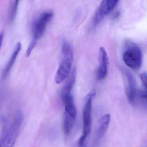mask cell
<instances>
[{
	"label": "cell",
	"instance_id": "6da1fadb",
	"mask_svg": "<svg viewBox=\"0 0 147 147\" xmlns=\"http://www.w3.org/2000/svg\"><path fill=\"white\" fill-rule=\"evenodd\" d=\"M53 15V13L51 11H46L41 13L34 21L32 27V40L26 51V57L30 55L38 41L44 34L46 27L52 20Z\"/></svg>",
	"mask_w": 147,
	"mask_h": 147
},
{
	"label": "cell",
	"instance_id": "7a4b0ae2",
	"mask_svg": "<svg viewBox=\"0 0 147 147\" xmlns=\"http://www.w3.org/2000/svg\"><path fill=\"white\" fill-rule=\"evenodd\" d=\"M95 95V91L92 90L85 98L83 109V130L78 142L79 147H87L88 138L92 128V105Z\"/></svg>",
	"mask_w": 147,
	"mask_h": 147
},
{
	"label": "cell",
	"instance_id": "3957f363",
	"mask_svg": "<svg viewBox=\"0 0 147 147\" xmlns=\"http://www.w3.org/2000/svg\"><path fill=\"white\" fill-rule=\"evenodd\" d=\"M61 51L63 58L55 76V82L60 84L67 77L71 71L73 61V52L70 44L67 40H63Z\"/></svg>",
	"mask_w": 147,
	"mask_h": 147
},
{
	"label": "cell",
	"instance_id": "277c9868",
	"mask_svg": "<svg viewBox=\"0 0 147 147\" xmlns=\"http://www.w3.org/2000/svg\"><path fill=\"white\" fill-rule=\"evenodd\" d=\"M123 58L128 67L132 69H138L142 62V54L141 49L132 42L127 43L123 53Z\"/></svg>",
	"mask_w": 147,
	"mask_h": 147
},
{
	"label": "cell",
	"instance_id": "5b68a950",
	"mask_svg": "<svg viewBox=\"0 0 147 147\" xmlns=\"http://www.w3.org/2000/svg\"><path fill=\"white\" fill-rule=\"evenodd\" d=\"M63 102L65 104L63 131L66 135H68L74 125L77 116V111L72 95L66 98Z\"/></svg>",
	"mask_w": 147,
	"mask_h": 147
},
{
	"label": "cell",
	"instance_id": "8992f818",
	"mask_svg": "<svg viewBox=\"0 0 147 147\" xmlns=\"http://www.w3.org/2000/svg\"><path fill=\"white\" fill-rule=\"evenodd\" d=\"M23 115L21 111H18L13 121L6 130L3 147H13L20 132Z\"/></svg>",
	"mask_w": 147,
	"mask_h": 147
},
{
	"label": "cell",
	"instance_id": "52a82bcc",
	"mask_svg": "<svg viewBox=\"0 0 147 147\" xmlns=\"http://www.w3.org/2000/svg\"><path fill=\"white\" fill-rule=\"evenodd\" d=\"M118 1H103L97 9L93 20L94 27L97 26L107 15L117 6Z\"/></svg>",
	"mask_w": 147,
	"mask_h": 147
},
{
	"label": "cell",
	"instance_id": "ba28073f",
	"mask_svg": "<svg viewBox=\"0 0 147 147\" xmlns=\"http://www.w3.org/2000/svg\"><path fill=\"white\" fill-rule=\"evenodd\" d=\"M126 79V93L128 101L131 105H134L138 98V91L136 82L132 74L129 71L125 72Z\"/></svg>",
	"mask_w": 147,
	"mask_h": 147
},
{
	"label": "cell",
	"instance_id": "9c48e42d",
	"mask_svg": "<svg viewBox=\"0 0 147 147\" xmlns=\"http://www.w3.org/2000/svg\"><path fill=\"white\" fill-rule=\"evenodd\" d=\"M99 66L97 71V79L99 80H104L108 72L109 59L105 49L103 47H100L99 52Z\"/></svg>",
	"mask_w": 147,
	"mask_h": 147
},
{
	"label": "cell",
	"instance_id": "30bf717a",
	"mask_svg": "<svg viewBox=\"0 0 147 147\" xmlns=\"http://www.w3.org/2000/svg\"><path fill=\"white\" fill-rule=\"evenodd\" d=\"M21 49H22V44L21 43L18 42L15 45L13 52L9 61L7 62L5 69H4L3 74H2V79L3 80H5L9 75V73H10V71H11L12 68L13 67V64L16 61V58L21 51Z\"/></svg>",
	"mask_w": 147,
	"mask_h": 147
},
{
	"label": "cell",
	"instance_id": "8fae6325",
	"mask_svg": "<svg viewBox=\"0 0 147 147\" xmlns=\"http://www.w3.org/2000/svg\"><path fill=\"white\" fill-rule=\"evenodd\" d=\"M111 120V116L109 114H105L100 120L98 128L97 130L95 143L98 142L104 136L108 128Z\"/></svg>",
	"mask_w": 147,
	"mask_h": 147
},
{
	"label": "cell",
	"instance_id": "7c38bea8",
	"mask_svg": "<svg viewBox=\"0 0 147 147\" xmlns=\"http://www.w3.org/2000/svg\"><path fill=\"white\" fill-rule=\"evenodd\" d=\"M76 78V70L74 69L70 74L68 80L67 81L65 86L61 92V97L63 102L65 99L70 96L71 92L75 82Z\"/></svg>",
	"mask_w": 147,
	"mask_h": 147
},
{
	"label": "cell",
	"instance_id": "4fadbf2b",
	"mask_svg": "<svg viewBox=\"0 0 147 147\" xmlns=\"http://www.w3.org/2000/svg\"><path fill=\"white\" fill-rule=\"evenodd\" d=\"M18 1H12L11 4V7L9 10V18L11 21H12L14 20L18 10Z\"/></svg>",
	"mask_w": 147,
	"mask_h": 147
},
{
	"label": "cell",
	"instance_id": "5bb4252c",
	"mask_svg": "<svg viewBox=\"0 0 147 147\" xmlns=\"http://www.w3.org/2000/svg\"><path fill=\"white\" fill-rule=\"evenodd\" d=\"M141 79L142 81V83L144 89H146V81H147V75L145 72H143L141 75Z\"/></svg>",
	"mask_w": 147,
	"mask_h": 147
},
{
	"label": "cell",
	"instance_id": "9a60e30c",
	"mask_svg": "<svg viewBox=\"0 0 147 147\" xmlns=\"http://www.w3.org/2000/svg\"><path fill=\"white\" fill-rule=\"evenodd\" d=\"M6 132V130L5 129L0 135V147H3Z\"/></svg>",
	"mask_w": 147,
	"mask_h": 147
},
{
	"label": "cell",
	"instance_id": "2e32d148",
	"mask_svg": "<svg viewBox=\"0 0 147 147\" xmlns=\"http://www.w3.org/2000/svg\"><path fill=\"white\" fill-rule=\"evenodd\" d=\"M4 32L1 31L0 32V49L2 46L3 43V40H4Z\"/></svg>",
	"mask_w": 147,
	"mask_h": 147
}]
</instances>
